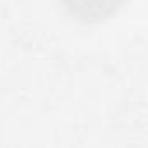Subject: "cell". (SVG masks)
I'll use <instances>...</instances> for the list:
<instances>
[{
	"label": "cell",
	"instance_id": "obj_1",
	"mask_svg": "<svg viewBox=\"0 0 148 148\" xmlns=\"http://www.w3.org/2000/svg\"><path fill=\"white\" fill-rule=\"evenodd\" d=\"M66 3L83 17H100L117 7L119 0H66Z\"/></svg>",
	"mask_w": 148,
	"mask_h": 148
}]
</instances>
